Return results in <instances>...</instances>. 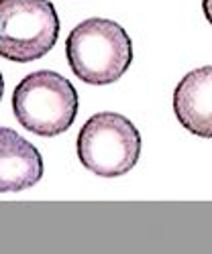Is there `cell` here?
<instances>
[{
  "mask_svg": "<svg viewBox=\"0 0 212 254\" xmlns=\"http://www.w3.org/2000/svg\"><path fill=\"white\" fill-rule=\"evenodd\" d=\"M12 110L20 126L39 136L63 134L76 120L78 92L57 71H33L18 81Z\"/></svg>",
  "mask_w": 212,
  "mask_h": 254,
  "instance_id": "obj_2",
  "label": "cell"
},
{
  "mask_svg": "<svg viewBox=\"0 0 212 254\" xmlns=\"http://www.w3.org/2000/svg\"><path fill=\"white\" fill-rule=\"evenodd\" d=\"M174 112L188 132L212 138V65L182 77L174 92Z\"/></svg>",
  "mask_w": 212,
  "mask_h": 254,
  "instance_id": "obj_5",
  "label": "cell"
},
{
  "mask_svg": "<svg viewBox=\"0 0 212 254\" xmlns=\"http://www.w3.org/2000/svg\"><path fill=\"white\" fill-rule=\"evenodd\" d=\"M66 57L72 71L82 81L90 86H108L129 69L133 43L114 20L88 18L68 35Z\"/></svg>",
  "mask_w": 212,
  "mask_h": 254,
  "instance_id": "obj_1",
  "label": "cell"
},
{
  "mask_svg": "<svg viewBox=\"0 0 212 254\" xmlns=\"http://www.w3.org/2000/svg\"><path fill=\"white\" fill-rule=\"evenodd\" d=\"M141 134L137 126L116 112L94 114L78 134V159L100 177H120L137 165Z\"/></svg>",
  "mask_w": 212,
  "mask_h": 254,
  "instance_id": "obj_3",
  "label": "cell"
},
{
  "mask_svg": "<svg viewBox=\"0 0 212 254\" xmlns=\"http://www.w3.org/2000/svg\"><path fill=\"white\" fill-rule=\"evenodd\" d=\"M2 94H4V79H2V73H0V100H2Z\"/></svg>",
  "mask_w": 212,
  "mask_h": 254,
  "instance_id": "obj_8",
  "label": "cell"
},
{
  "mask_svg": "<svg viewBox=\"0 0 212 254\" xmlns=\"http://www.w3.org/2000/svg\"><path fill=\"white\" fill-rule=\"evenodd\" d=\"M202 10H204L206 20L212 25V0H202Z\"/></svg>",
  "mask_w": 212,
  "mask_h": 254,
  "instance_id": "obj_7",
  "label": "cell"
},
{
  "mask_svg": "<svg viewBox=\"0 0 212 254\" xmlns=\"http://www.w3.org/2000/svg\"><path fill=\"white\" fill-rule=\"evenodd\" d=\"M41 177V153L14 130L0 126V193L23 191L37 185Z\"/></svg>",
  "mask_w": 212,
  "mask_h": 254,
  "instance_id": "obj_6",
  "label": "cell"
},
{
  "mask_svg": "<svg viewBox=\"0 0 212 254\" xmlns=\"http://www.w3.org/2000/svg\"><path fill=\"white\" fill-rule=\"evenodd\" d=\"M59 16L49 0H0V55L27 63L57 43Z\"/></svg>",
  "mask_w": 212,
  "mask_h": 254,
  "instance_id": "obj_4",
  "label": "cell"
}]
</instances>
